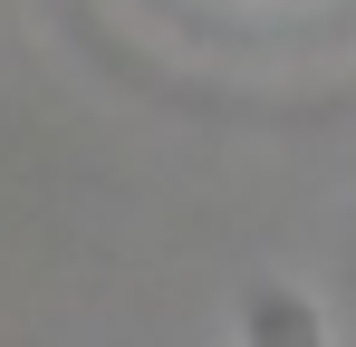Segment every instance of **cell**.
Returning <instances> with one entry per match:
<instances>
[{
	"label": "cell",
	"mask_w": 356,
	"mask_h": 347,
	"mask_svg": "<svg viewBox=\"0 0 356 347\" xmlns=\"http://www.w3.org/2000/svg\"><path fill=\"white\" fill-rule=\"evenodd\" d=\"M241 347H337V328L298 280H250L241 289Z\"/></svg>",
	"instance_id": "6da1fadb"
}]
</instances>
